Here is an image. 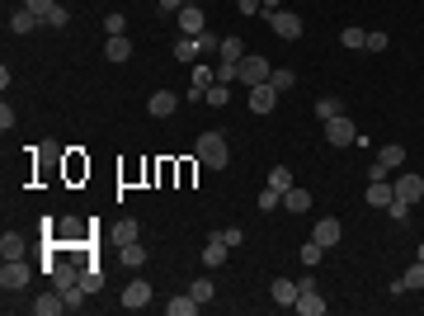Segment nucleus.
<instances>
[{
	"instance_id": "obj_1",
	"label": "nucleus",
	"mask_w": 424,
	"mask_h": 316,
	"mask_svg": "<svg viewBox=\"0 0 424 316\" xmlns=\"http://www.w3.org/2000/svg\"><path fill=\"white\" fill-rule=\"evenodd\" d=\"M193 156H198V165H208V170H227L232 151H227V137H222V133H203V137L193 142Z\"/></svg>"
},
{
	"instance_id": "obj_2",
	"label": "nucleus",
	"mask_w": 424,
	"mask_h": 316,
	"mask_svg": "<svg viewBox=\"0 0 424 316\" xmlns=\"http://www.w3.org/2000/svg\"><path fill=\"white\" fill-rule=\"evenodd\" d=\"M273 76V66L264 57H255V52H245V57L236 61V85H245V90H255V85H264V80Z\"/></svg>"
},
{
	"instance_id": "obj_3",
	"label": "nucleus",
	"mask_w": 424,
	"mask_h": 316,
	"mask_svg": "<svg viewBox=\"0 0 424 316\" xmlns=\"http://www.w3.org/2000/svg\"><path fill=\"white\" fill-rule=\"evenodd\" d=\"M29 274H33V264H24V259H5V264H0V288H5V293H20L24 283H29Z\"/></svg>"
},
{
	"instance_id": "obj_4",
	"label": "nucleus",
	"mask_w": 424,
	"mask_h": 316,
	"mask_svg": "<svg viewBox=\"0 0 424 316\" xmlns=\"http://www.w3.org/2000/svg\"><path fill=\"white\" fill-rule=\"evenodd\" d=\"M269 20V29L278 33V38H302V15H292V10H273V15H264Z\"/></svg>"
},
{
	"instance_id": "obj_5",
	"label": "nucleus",
	"mask_w": 424,
	"mask_h": 316,
	"mask_svg": "<svg viewBox=\"0 0 424 316\" xmlns=\"http://www.w3.org/2000/svg\"><path fill=\"white\" fill-rule=\"evenodd\" d=\"M326 142H330V146H349V142H358V128H354V123L340 114V119L326 123Z\"/></svg>"
},
{
	"instance_id": "obj_6",
	"label": "nucleus",
	"mask_w": 424,
	"mask_h": 316,
	"mask_svg": "<svg viewBox=\"0 0 424 316\" xmlns=\"http://www.w3.org/2000/svg\"><path fill=\"white\" fill-rule=\"evenodd\" d=\"M340 236H344V222H340V218H321L316 227H311V241H321L326 250H330V246H340Z\"/></svg>"
},
{
	"instance_id": "obj_7",
	"label": "nucleus",
	"mask_w": 424,
	"mask_h": 316,
	"mask_svg": "<svg viewBox=\"0 0 424 316\" xmlns=\"http://www.w3.org/2000/svg\"><path fill=\"white\" fill-rule=\"evenodd\" d=\"M146 302H151V283H146V278H132V283L123 288V307H128V312H142Z\"/></svg>"
},
{
	"instance_id": "obj_8",
	"label": "nucleus",
	"mask_w": 424,
	"mask_h": 316,
	"mask_svg": "<svg viewBox=\"0 0 424 316\" xmlns=\"http://www.w3.org/2000/svg\"><path fill=\"white\" fill-rule=\"evenodd\" d=\"M174 109H179V95H174V90H156V95L146 99V114H151V119H170Z\"/></svg>"
},
{
	"instance_id": "obj_9",
	"label": "nucleus",
	"mask_w": 424,
	"mask_h": 316,
	"mask_svg": "<svg viewBox=\"0 0 424 316\" xmlns=\"http://www.w3.org/2000/svg\"><path fill=\"white\" fill-rule=\"evenodd\" d=\"M174 20H179V33H184V38H189V33H203V29H208V15H203L198 5H184V10H179Z\"/></svg>"
},
{
	"instance_id": "obj_10",
	"label": "nucleus",
	"mask_w": 424,
	"mask_h": 316,
	"mask_svg": "<svg viewBox=\"0 0 424 316\" xmlns=\"http://www.w3.org/2000/svg\"><path fill=\"white\" fill-rule=\"evenodd\" d=\"M273 104H278V90H273L269 80L250 90V114H273Z\"/></svg>"
},
{
	"instance_id": "obj_11",
	"label": "nucleus",
	"mask_w": 424,
	"mask_h": 316,
	"mask_svg": "<svg viewBox=\"0 0 424 316\" xmlns=\"http://www.w3.org/2000/svg\"><path fill=\"white\" fill-rule=\"evenodd\" d=\"M29 312H33V316H61V312H66V302H61V293L52 288V293L33 297V302H29Z\"/></svg>"
},
{
	"instance_id": "obj_12",
	"label": "nucleus",
	"mask_w": 424,
	"mask_h": 316,
	"mask_svg": "<svg viewBox=\"0 0 424 316\" xmlns=\"http://www.w3.org/2000/svg\"><path fill=\"white\" fill-rule=\"evenodd\" d=\"M297 297H302L297 278H273V307H297Z\"/></svg>"
},
{
	"instance_id": "obj_13",
	"label": "nucleus",
	"mask_w": 424,
	"mask_h": 316,
	"mask_svg": "<svg viewBox=\"0 0 424 316\" xmlns=\"http://www.w3.org/2000/svg\"><path fill=\"white\" fill-rule=\"evenodd\" d=\"M391 189H396V198H405V203H420L424 198V175H401Z\"/></svg>"
},
{
	"instance_id": "obj_14",
	"label": "nucleus",
	"mask_w": 424,
	"mask_h": 316,
	"mask_svg": "<svg viewBox=\"0 0 424 316\" xmlns=\"http://www.w3.org/2000/svg\"><path fill=\"white\" fill-rule=\"evenodd\" d=\"M415 288H424V259H415V264L391 283V293H415Z\"/></svg>"
},
{
	"instance_id": "obj_15",
	"label": "nucleus",
	"mask_w": 424,
	"mask_h": 316,
	"mask_svg": "<svg viewBox=\"0 0 424 316\" xmlns=\"http://www.w3.org/2000/svg\"><path fill=\"white\" fill-rule=\"evenodd\" d=\"M212 80H217V71L198 61V66H193V80H189V99H193V104H198V99L208 95V85H212Z\"/></svg>"
},
{
	"instance_id": "obj_16",
	"label": "nucleus",
	"mask_w": 424,
	"mask_h": 316,
	"mask_svg": "<svg viewBox=\"0 0 424 316\" xmlns=\"http://www.w3.org/2000/svg\"><path fill=\"white\" fill-rule=\"evenodd\" d=\"M368 208H386V203H391V198H396V189H391V184H386V179H368Z\"/></svg>"
},
{
	"instance_id": "obj_17",
	"label": "nucleus",
	"mask_w": 424,
	"mask_h": 316,
	"mask_svg": "<svg viewBox=\"0 0 424 316\" xmlns=\"http://www.w3.org/2000/svg\"><path fill=\"white\" fill-rule=\"evenodd\" d=\"M198 307H203V302H198L193 293H174L170 302H165V312L170 316H198Z\"/></svg>"
},
{
	"instance_id": "obj_18",
	"label": "nucleus",
	"mask_w": 424,
	"mask_h": 316,
	"mask_svg": "<svg viewBox=\"0 0 424 316\" xmlns=\"http://www.w3.org/2000/svg\"><path fill=\"white\" fill-rule=\"evenodd\" d=\"M38 15H33V10H29V5H20V10H10V29H15V33H33V29H38Z\"/></svg>"
},
{
	"instance_id": "obj_19",
	"label": "nucleus",
	"mask_w": 424,
	"mask_h": 316,
	"mask_svg": "<svg viewBox=\"0 0 424 316\" xmlns=\"http://www.w3.org/2000/svg\"><path fill=\"white\" fill-rule=\"evenodd\" d=\"M227 250H232V246H227V241L212 232L208 246H203V264H212V269H217V264H227Z\"/></svg>"
},
{
	"instance_id": "obj_20",
	"label": "nucleus",
	"mask_w": 424,
	"mask_h": 316,
	"mask_svg": "<svg viewBox=\"0 0 424 316\" xmlns=\"http://www.w3.org/2000/svg\"><path fill=\"white\" fill-rule=\"evenodd\" d=\"M104 57L109 61H128L132 57V38H128V33H114V38L104 43Z\"/></svg>"
},
{
	"instance_id": "obj_21",
	"label": "nucleus",
	"mask_w": 424,
	"mask_h": 316,
	"mask_svg": "<svg viewBox=\"0 0 424 316\" xmlns=\"http://www.w3.org/2000/svg\"><path fill=\"white\" fill-rule=\"evenodd\" d=\"M372 160H382L386 170H401V165H405V146H401V142H386V146H377V156H372Z\"/></svg>"
},
{
	"instance_id": "obj_22",
	"label": "nucleus",
	"mask_w": 424,
	"mask_h": 316,
	"mask_svg": "<svg viewBox=\"0 0 424 316\" xmlns=\"http://www.w3.org/2000/svg\"><path fill=\"white\" fill-rule=\"evenodd\" d=\"M24 250H29V241L20 232H5L0 236V259H24Z\"/></svg>"
},
{
	"instance_id": "obj_23",
	"label": "nucleus",
	"mask_w": 424,
	"mask_h": 316,
	"mask_svg": "<svg viewBox=\"0 0 424 316\" xmlns=\"http://www.w3.org/2000/svg\"><path fill=\"white\" fill-rule=\"evenodd\" d=\"M292 312H302V316H326V297L311 288V293H302V297H297V307H292Z\"/></svg>"
},
{
	"instance_id": "obj_24",
	"label": "nucleus",
	"mask_w": 424,
	"mask_h": 316,
	"mask_svg": "<svg viewBox=\"0 0 424 316\" xmlns=\"http://www.w3.org/2000/svg\"><path fill=\"white\" fill-rule=\"evenodd\" d=\"M66 283H80V269L71 264V259H57V269H52V288H66Z\"/></svg>"
},
{
	"instance_id": "obj_25",
	"label": "nucleus",
	"mask_w": 424,
	"mask_h": 316,
	"mask_svg": "<svg viewBox=\"0 0 424 316\" xmlns=\"http://www.w3.org/2000/svg\"><path fill=\"white\" fill-rule=\"evenodd\" d=\"M174 61H203V47H198V38H179L174 43Z\"/></svg>"
},
{
	"instance_id": "obj_26",
	"label": "nucleus",
	"mask_w": 424,
	"mask_h": 316,
	"mask_svg": "<svg viewBox=\"0 0 424 316\" xmlns=\"http://www.w3.org/2000/svg\"><path fill=\"white\" fill-rule=\"evenodd\" d=\"M212 104V109H227V104H232V85H227V80H212L208 85V95H203Z\"/></svg>"
},
{
	"instance_id": "obj_27",
	"label": "nucleus",
	"mask_w": 424,
	"mask_h": 316,
	"mask_svg": "<svg viewBox=\"0 0 424 316\" xmlns=\"http://www.w3.org/2000/svg\"><path fill=\"white\" fill-rule=\"evenodd\" d=\"M340 114H344V104H340L335 95H321V99H316V119H321V123L340 119Z\"/></svg>"
},
{
	"instance_id": "obj_28",
	"label": "nucleus",
	"mask_w": 424,
	"mask_h": 316,
	"mask_svg": "<svg viewBox=\"0 0 424 316\" xmlns=\"http://www.w3.org/2000/svg\"><path fill=\"white\" fill-rule=\"evenodd\" d=\"M85 283H66V288H61V302H66V312H80V307H85Z\"/></svg>"
},
{
	"instance_id": "obj_29",
	"label": "nucleus",
	"mask_w": 424,
	"mask_h": 316,
	"mask_svg": "<svg viewBox=\"0 0 424 316\" xmlns=\"http://www.w3.org/2000/svg\"><path fill=\"white\" fill-rule=\"evenodd\" d=\"M283 208H288V213H307L311 208V189H288V194H283Z\"/></svg>"
},
{
	"instance_id": "obj_30",
	"label": "nucleus",
	"mask_w": 424,
	"mask_h": 316,
	"mask_svg": "<svg viewBox=\"0 0 424 316\" xmlns=\"http://www.w3.org/2000/svg\"><path fill=\"white\" fill-rule=\"evenodd\" d=\"M217 57H222V61H241V57H245V43L236 38V33H232V38H222V47H217Z\"/></svg>"
},
{
	"instance_id": "obj_31",
	"label": "nucleus",
	"mask_w": 424,
	"mask_h": 316,
	"mask_svg": "<svg viewBox=\"0 0 424 316\" xmlns=\"http://www.w3.org/2000/svg\"><path fill=\"white\" fill-rule=\"evenodd\" d=\"M118 250H123V264H128V269H142V264H146V250H142V241H132V246H118Z\"/></svg>"
},
{
	"instance_id": "obj_32",
	"label": "nucleus",
	"mask_w": 424,
	"mask_h": 316,
	"mask_svg": "<svg viewBox=\"0 0 424 316\" xmlns=\"http://www.w3.org/2000/svg\"><path fill=\"white\" fill-rule=\"evenodd\" d=\"M80 283H85V293H99V288H104V269H99V264H85V269H80Z\"/></svg>"
},
{
	"instance_id": "obj_33",
	"label": "nucleus",
	"mask_w": 424,
	"mask_h": 316,
	"mask_svg": "<svg viewBox=\"0 0 424 316\" xmlns=\"http://www.w3.org/2000/svg\"><path fill=\"white\" fill-rule=\"evenodd\" d=\"M137 232H142V227H137L132 218H123V222L114 227V241H118V246H132V241H137Z\"/></svg>"
},
{
	"instance_id": "obj_34",
	"label": "nucleus",
	"mask_w": 424,
	"mask_h": 316,
	"mask_svg": "<svg viewBox=\"0 0 424 316\" xmlns=\"http://www.w3.org/2000/svg\"><path fill=\"white\" fill-rule=\"evenodd\" d=\"M269 85L278 90V95H283V90H292V85H297V71H288V66H278V71L269 76Z\"/></svg>"
},
{
	"instance_id": "obj_35",
	"label": "nucleus",
	"mask_w": 424,
	"mask_h": 316,
	"mask_svg": "<svg viewBox=\"0 0 424 316\" xmlns=\"http://www.w3.org/2000/svg\"><path fill=\"white\" fill-rule=\"evenodd\" d=\"M269 184L278 189V194H288V189H292V170H288V165H273V170H269Z\"/></svg>"
},
{
	"instance_id": "obj_36",
	"label": "nucleus",
	"mask_w": 424,
	"mask_h": 316,
	"mask_svg": "<svg viewBox=\"0 0 424 316\" xmlns=\"http://www.w3.org/2000/svg\"><path fill=\"white\" fill-rule=\"evenodd\" d=\"M43 24H47V29H66V24H71V10H66V5L57 0V5L47 10V20H43Z\"/></svg>"
},
{
	"instance_id": "obj_37",
	"label": "nucleus",
	"mask_w": 424,
	"mask_h": 316,
	"mask_svg": "<svg viewBox=\"0 0 424 316\" xmlns=\"http://www.w3.org/2000/svg\"><path fill=\"white\" fill-rule=\"evenodd\" d=\"M340 43H344L349 52H354V47H368V29H354V24H349L344 33H340Z\"/></svg>"
},
{
	"instance_id": "obj_38",
	"label": "nucleus",
	"mask_w": 424,
	"mask_h": 316,
	"mask_svg": "<svg viewBox=\"0 0 424 316\" xmlns=\"http://www.w3.org/2000/svg\"><path fill=\"white\" fill-rule=\"evenodd\" d=\"M193 297H198V302H212V297H217V283H212V278H193V288H189Z\"/></svg>"
},
{
	"instance_id": "obj_39",
	"label": "nucleus",
	"mask_w": 424,
	"mask_h": 316,
	"mask_svg": "<svg viewBox=\"0 0 424 316\" xmlns=\"http://www.w3.org/2000/svg\"><path fill=\"white\" fill-rule=\"evenodd\" d=\"M410 208H415V203H405V198H391V203H386V218H391V222H405V218H410Z\"/></svg>"
},
{
	"instance_id": "obj_40",
	"label": "nucleus",
	"mask_w": 424,
	"mask_h": 316,
	"mask_svg": "<svg viewBox=\"0 0 424 316\" xmlns=\"http://www.w3.org/2000/svg\"><path fill=\"white\" fill-rule=\"evenodd\" d=\"M321 255H326V246H321V241H307V246H302V264H321Z\"/></svg>"
},
{
	"instance_id": "obj_41",
	"label": "nucleus",
	"mask_w": 424,
	"mask_h": 316,
	"mask_svg": "<svg viewBox=\"0 0 424 316\" xmlns=\"http://www.w3.org/2000/svg\"><path fill=\"white\" fill-rule=\"evenodd\" d=\"M104 33H109V38H114V33H128V20H123V15H104Z\"/></svg>"
},
{
	"instance_id": "obj_42",
	"label": "nucleus",
	"mask_w": 424,
	"mask_h": 316,
	"mask_svg": "<svg viewBox=\"0 0 424 316\" xmlns=\"http://www.w3.org/2000/svg\"><path fill=\"white\" fill-rule=\"evenodd\" d=\"M278 203H283V194H278V189H264V194H259V213H273V208H278Z\"/></svg>"
},
{
	"instance_id": "obj_43",
	"label": "nucleus",
	"mask_w": 424,
	"mask_h": 316,
	"mask_svg": "<svg viewBox=\"0 0 424 316\" xmlns=\"http://www.w3.org/2000/svg\"><path fill=\"white\" fill-rule=\"evenodd\" d=\"M217 236H222V241H227V246L236 250V246L245 241V232H241V227H217Z\"/></svg>"
},
{
	"instance_id": "obj_44",
	"label": "nucleus",
	"mask_w": 424,
	"mask_h": 316,
	"mask_svg": "<svg viewBox=\"0 0 424 316\" xmlns=\"http://www.w3.org/2000/svg\"><path fill=\"white\" fill-rule=\"evenodd\" d=\"M386 43L391 38H386L382 29H372V33H368V52H386Z\"/></svg>"
},
{
	"instance_id": "obj_45",
	"label": "nucleus",
	"mask_w": 424,
	"mask_h": 316,
	"mask_svg": "<svg viewBox=\"0 0 424 316\" xmlns=\"http://www.w3.org/2000/svg\"><path fill=\"white\" fill-rule=\"evenodd\" d=\"M24 5H29V10H33V15H38V20H47V10H52V5H57V0H24Z\"/></svg>"
},
{
	"instance_id": "obj_46",
	"label": "nucleus",
	"mask_w": 424,
	"mask_h": 316,
	"mask_svg": "<svg viewBox=\"0 0 424 316\" xmlns=\"http://www.w3.org/2000/svg\"><path fill=\"white\" fill-rule=\"evenodd\" d=\"M217 80H227V85H236V61H222V66H217Z\"/></svg>"
},
{
	"instance_id": "obj_47",
	"label": "nucleus",
	"mask_w": 424,
	"mask_h": 316,
	"mask_svg": "<svg viewBox=\"0 0 424 316\" xmlns=\"http://www.w3.org/2000/svg\"><path fill=\"white\" fill-rule=\"evenodd\" d=\"M0 128H5V133L15 128V109H10V104H0Z\"/></svg>"
},
{
	"instance_id": "obj_48",
	"label": "nucleus",
	"mask_w": 424,
	"mask_h": 316,
	"mask_svg": "<svg viewBox=\"0 0 424 316\" xmlns=\"http://www.w3.org/2000/svg\"><path fill=\"white\" fill-rule=\"evenodd\" d=\"M236 5H241V15H259L264 10V0H236Z\"/></svg>"
},
{
	"instance_id": "obj_49",
	"label": "nucleus",
	"mask_w": 424,
	"mask_h": 316,
	"mask_svg": "<svg viewBox=\"0 0 424 316\" xmlns=\"http://www.w3.org/2000/svg\"><path fill=\"white\" fill-rule=\"evenodd\" d=\"M386 175H391V170H386L382 160H372V165H368V179H386Z\"/></svg>"
},
{
	"instance_id": "obj_50",
	"label": "nucleus",
	"mask_w": 424,
	"mask_h": 316,
	"mask_svg": "<svg viewBox=\"0 0 424 316\" xmlns=\"http://www.w3.org/2000/svg\"><path fill=\"white\" fill-rule=\"evenodd\" d=\"M156 5H160L165 15H179V10H184V0H156Z\"/></svg>"
},
{
	"instance_id": "obj_51",
	"label": "nucleus",
	"mask_w": 424,
	"mask_h": 316,
	"mask_svg": "<svg viewBox=\"0 0 424 316\" xmlns=\"http://www.w3.org/2000/svg\"><path fill=\"white\" fill-rule=\"evenodd\" d=\"M415 259H424V241H420V255H415Z\"/></svg>"
}]
</instances>
